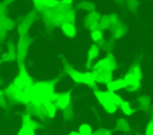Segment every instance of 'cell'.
<instances>
[{"instance_id": "19", "label": "cell", "mask_w": 153, "mask_h": 135, "mask_svg": "<svg viewBox=\"0 0 153 135\" xmlns=\"http://www.w3.org/2000/svg\"><path fill=\"white\" fill-rule=\"evenodd\" d=\"M69 135H81V134H80V133H75V131H72Z\"/></svg>"}, {"instance_id": "10", "label": "cell", "mask_w": 153, "mask_h": 135, "mask_svg": "<svg viewBox=\"0 0 153 135\" xmlns=\"http://www.w3.org/2000/svg\"><path fill=\"white\" fill-rule=\"evenodd\" d=\"M79 133L81 135H91L92 130H91V127L88 124H81L79 128Z\"/></svg>"}, {"instance_id": "13", "label": "cell", "mask_w": 153, "mask_h": 135, "mask_svg": "<svg viewBox=\"0 0 153 135\" xmlns=\"http://www.w3.org/2000/svg\"><path fill=\"white\" fill-rule=\"evenodd\" d=\"M121 108H122V110H123V112H124L126 115H131L133 110L130 109V106H129L128 102H122V104H121Z\"/></svg>"}, {"instance_id": "11", "label": "cell", "mask_w": 153, "mask_h": 135, "mask_svg": "<svg viewBox=\"0 0 153 135\" xmlns=\"http://www.w3.org/2000/svg\"><path fill=\"white\" fill-rule=\"evenodd\" d=\"M18 135H35V133H33L32 128H30V127H27V125H23L22 129L19 130Z\"/></svg>"}, {"instance_id": "14", "label": "cell", "mask_w": 153, "mask_h": 135, "mask_svg": "<svg viewBox=\"0 0 153 135\" xmlns=\"http://www.w3.org/2000/svg\"><path fill=\"white\" fill-rule=\"evenodd\" d=\"M104 109L106 110V112L112 113V112H116V110H117V105H115L114 103H109V104L104 105Z\"/></svg>"}, {"instance_id": "5", "label": "cell", "mask_w": 153, "mask_h": 135, "mask_svg": "<svg viewBox=\"0 0 153 135\" xmlns=\"http://www.w3.org/2000/svg\"><path fill=\"white\" fill-rule=\"evenodd\" d=\"M69 103V94H61L57 98V105L60 108H66Z\"/></svg>"}, {"instance_id": "1", "label": "cell", "mask_w": 153, "mask_h": 135, "mask_svg": "<svg viewBox=\"0 0 153 135\" xmlns=\"http://www.w3.org/2000/svg\"><path fill=\"white\" fill-rule=\"evenodd\" d=\"M126 86H128V82H127L126 79H118V80H115V81H110L108 84L109 91H112V92H115V91H117L120 88H123Z\"/></svg>"}, {"instance_id": "17", "label": "cell", "mask_w": 153, "mask_h": 135, "mask_svg": "<svg viewBox=\"0 0 153 135\" xmlns=\"http://www.w3.org/2000/svg\"><path fill=\"white\" fill-rule=\"evenodd\" d=\"M147 135H153V123H151L147 128Z\"/></svg>"}, {"instance_id": "7", "label": "cell", "mask_w": 153, "mask_h": 135, "mask_svg": "<svg viewBox=\"0 0 153 135\" xmlns=\"http://www.w3.org/2000/svg\"><path fill=\"white\" fill-rule=\"evenodd\" d=\"M69 73H71V76L73 78L74 81H76V82H84V73H79V72H75L73 69H71Z\"/></svg>"}, {"instance_id": "3", "label": "cell", "mask_w": 153, "mask_h": 135, "mask_svg": "<svg viewBox=\"0 0 153 135\" xmlns=\"http://www.w3.org/2000/svg\"><path fill=\"white\" fill-rule=\"evenodd\" d=\"M29 82H30V78L23 75V76H19V78H17V79L14 80V86H16L17 88L22 90V88H23L24 86H26Z\"/></svg>"}, {"instance_id": "9", "label": "cell", "mask_w": 153, "mask_h": 135, "mask_svg": "<svg viewBox=\"0 0 153 135\" xmlns=\"http://www.w3.org/2000/svg\"><path fill=\"white\" fill-rule=\"evenodd\" d=\"M109 96H110L111 103H114L115 105H121V104H122V99H121L116 93H114L112 91H109Z\"/></svg>"}, {"instance_id": "6", "label": "cell", "mask_w": 153, "mask_h": 135, "mask_svg": "<svg viewBox=\"0 0 153 135\" xmlns=\"http://www.w3.org/2000/svg\"><path fill=\"white\" fill-rule=\"evenodd\" d=\"M128 82V85H131V86H139V78L135 76L134 74H127L126 78H124Z\"/></svg>"}, {"instance_id": "16", "label": "cell", "mask_w": 153, "mask_h": 135, "mask_svg": "<svg viewBox=\"0 0 153 135\" xmlns=\"http://www.w3.org/2000/svg\"><path fill=\"white\" fill-rule=\"evenodd\" d=\"M91 36H92V38H93L94 41H99V39L102 38V33H100V31H92Z\"/></svg>"}, {"instance_id": "18", "label": "cell", "mask_w": 153, "mask_h": 135, "mask_svg": "<svg viewBox=\"0 0 153 135\" xmlns=\"http://www.w3.org/2000/svg\"><path fill=\"white\" fill-rule=\"evenodd\" d=\"M62 1H63L65 4H71V2L73 1V0H62Z\"/></svg>"}, {"instance_id": "8", "label": "cell", "mask_w": 153, "mask_h": 135, "mask_svg": "<svg viewBox=\"0 0 153 135\" xmlns=\"http://www.w3.org/2000/svg\"><path fill=\"white\" fill-rule=\"evenodd\" d=\"M43 104H44L45 110L49 112V115H50V116H54V115H55V111H56L55 105H54L51 102H48V100H44V102H43Z\"/></svg>"}, {"instance_id": "2", "label": "cell", "mask_w": 153, "mask_h": 135, "mask_svg": "<svg viewBox=\"0 0 153 135\" xmlns=\"http://www.w3.org/2000/svg\"><path fill=\"white\" fill-rule=\"evenodd\" d=\"M96 97L98 98V100L102 103L103 106L109 104V103H111L110 96H109V91L108 92H96Z\"/></svg>"}, {"instance_id": "12", "label": "cell", "mask_w": 153, "mask_h": 135, "mask_svg": "<svg viewBox=\"0 0 153 135\" xmlns=\"http://www.w3.org/2000/svg\"><path fill=\"white\" fill-rule=\"evenodd\" d=\"M84 82L88 84V85H93L94 84V78L91 73H84Z\"/></svg>"}, {"instance_id": "15", "label": "cell", "mask_w": 153, "mask_h": 135, "mask_svg": "<svg viewBox=\"0 0 153 135\" xmlns=\"http://www.w3.org/2000/svg\"><path fill=\"white\" fill-rule=\"evenodd\" d=\"M39 2L47 7H54L57 5V1L56 0H39Z\"/></svg>"}, {"instance_id": "4", "label": "cell", "mask_w": 153, "mask_h": 135, "mask_svg": "<svg viewBox=\"0 0 153 135\" xmlns=\"http://www.w3.org/2000/svg\"><path fill=\"white\" fill-rule=\"evenodd\" d=\"M62 30L63 32L68 36V37H74L75 36V27L72 25V24H65L62 26Z\"/></svg>"}]
</instances>
